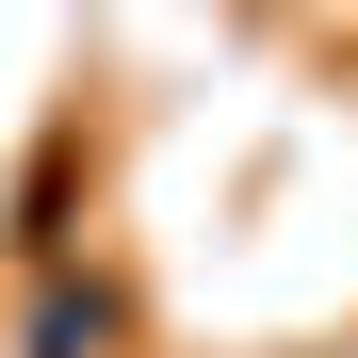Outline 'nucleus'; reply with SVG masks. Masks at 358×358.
I'll use <instances>...</instances> for the list:
<instances>
[{
    "mask_svg": "<svg viewBox=\"0 0 358 358\" xmlns=\"http://www.w3.org/2000/svg\"><path fill=\"white\" fill-rule=\"evenodd\" d=\"M98 342H114L98 310H49V326H33V358H98Z\"/></svg>",
    "mask_w": 358,
    "mask_h": 358,
    "instance_id": "nucleus-1",
    "label": "nucleus"
}]
</instances>
